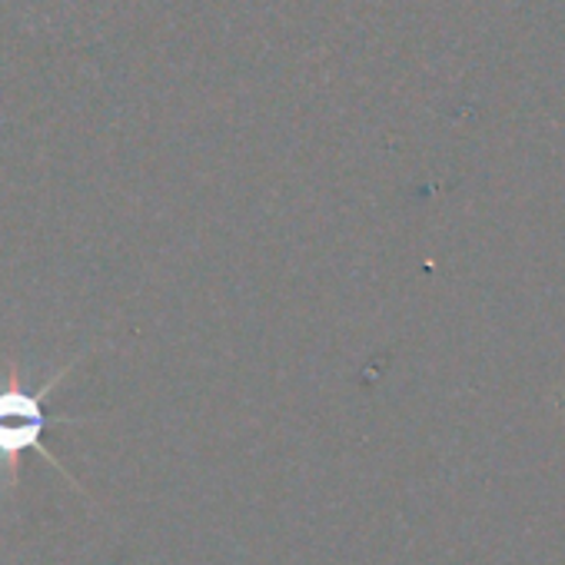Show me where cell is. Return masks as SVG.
<instances>
[{
    "label": "cell",
    "mask_w": 565,
    "mask_h": 565,
    "mask_svg": "<svg viewBox=\"0 0 565 565\" xmlns=\"http://www.w3.org/2000/svg\"><path fill=\"white\" fill-rule=\"evenodd\" d=\"M81 360V356H77ZM77 360H71L64 370H57L41 390H24L21 383H18V370H11L14 373V380L0 390V466H4V472L14 479V462L21 459V452H28V449H34V452H41L44 459H51L71 482H74V476L44 449V433H47V426L51 423H81V419H74V416H47V396L61 386V380L77 366Z\"/></svg>",
    "instance_id": "6da1fadb"
}]
</instances>
